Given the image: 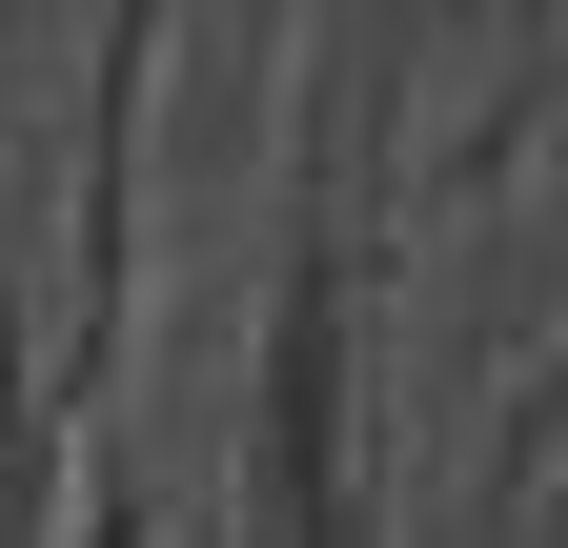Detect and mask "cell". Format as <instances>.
Instances as JSON below:
<instances>
[{"mask_svg":"<svg viewBox=\"0 0 568 548\" xmlns=\"http://www.w3.org/2000/svg\"><path fill=\"white\" fill-rule=\"evenodd\" d=\"M0 467H21V346H0Z\"/></svg>","mask_w":568,"mask_h":548,"instance_id":"cell-2","label":"cell"},{"mask_svg":"<svg viewBox=\"0 0 568 548\" xmlns=\"http://www.w3.org/2000/svg\"><path fill=\"white\" fill-rule=\"evenodd\" d=\"M264 548H325V285L284 305V386H264Z\"/></svg>","mask_w":568,"mask_h":548,"instance_id":"cell-1","label":"cell"}]
</instances>
